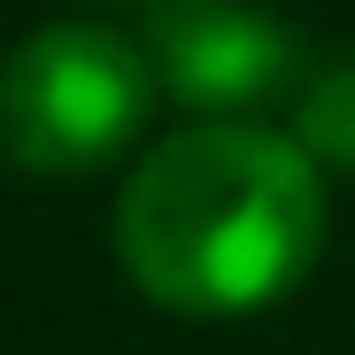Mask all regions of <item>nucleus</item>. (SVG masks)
Listing matches in <instances>:
<instances>
[{
    "label": "nucleus",
    "mask_w": 355,
    "mask_h": 355,
    "mask_svg": "<svg viewBox=\"0 0 355 355\" xmlns=\"http://www.w3.org/2000/svg\"><path fill=\"white\" fill-rule=\"evenodd\" d=\"M116 255L170 317H263L324 255V170L293 132L201 116L124 178Z\"/></svg>",
    "instance_id": "f257e3e1"
},
{
    "label": "nucleus",
    "mask_w": 355,
    "mask_h": 355,
    "mask_svg": "<svg viewBox=\"0 0 355 355\" xmlns=\"http://www.w3.org/2000/svg\"><path fill=\"white\" fill-rule=\"evenodd\" d=\"M155 101L139 31L39 24L0 54V162L31 186H85L147 139Z\"/></svg>",
    "instance_id": "f03ea898"
},
{
    "label": "nucleus",
    "mask_w": 355,
    "mask_h": 355,
    "mask_svg": "<svg viewBox=\"0 0 355 355\" xmlns=\"http://www.w3.org/2000/svg\"><path fill=\"white\" fill-rule=\"evenodd\" d=\"M139 46L155 85L193 116H255L302 85V31L255 0H147Z\"/></svg>",
    "instance_id": "7ed1b4c3"
},
{
    "label": "nucleus",
    "mask_w": 355,
    "mask_h": 355,
    "mask_svg": "<svg viewBox=\"0 0 355 355\" xmlns=\"http://www.w3.org/2000/svg\"><path fill=\"white\" fill-rule=\"evenodd\" d=\"M293 139L317 170H355V54L309 62L293 85Z\"/></svg>",
    "instance_id": "20e7f679"
}]
</instances>
